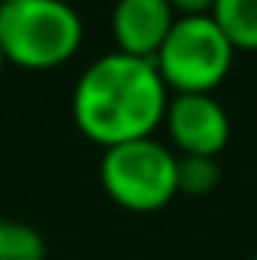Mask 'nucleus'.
Returning <instances> with one entry per match:
<instances>
[{
	"mask_svg": "<svg viewBox=\"0 0 257 260\" xmlns=\"http://www.w3.org/2000/svg\"><path fill=\"white\" fill-rule=\"evenodd\" d=\"M170 88L151 58L109 52L82 70L73 88V118L103 148L151 136L164 121Z\"/></svg>",
	"mask_w": 257,
	"mask_h": 260,
	"instance_id": "nucleus-1",
	"label": "nucleus"
},
{
	"mask_svg": "<svg viewBox=\"0 0 257 260\" xmlns=\"http://www.w3.org/2000/svg\"><path fill=\"white\" fill-rule=\"evenodd\" d=\"M82 18L67 0H15L0 6V49L9 64L49 70L82 46Z\"/></svg>",
	"mask_w": 257,
	"mask_h": 260,
	"instance_id": "nucleus-2",
	"label": "nucleus"
},
{
	"mask_svg": "<svg viewBox=\"0 0 257 260\" xmlns=\"http://www.w3.org/2000/svg\"><path fill=\"white\" fill-rule=\"evenodd\" d=\"M236 46L209 12L176 15L167 40L151 58L176 94H212L233 67Z\"/></svg>",
	"mask_w": 257,
	"mask_h": 260,
	"instance_id": "nucleus-3",
	"label": "nucleus"
},
{
	"mask_svg": "<svg viewBox=\"0 0 257 260\" xmlns=\"http://www.w3.org/2000/svg\"><path fill=\"white\" fill-rule=\"evenodd\" d=\"M100 179L106 194L133 212H157L179 194L176 154L154 136H139L103 148Z\"/></svg>",
	"mask_w": 257,
	"mask_h": 260,
	"instance_id": "nucleus-4",
	"label": "nucleus"
},
{
	"mask_svg": "<svg viewBox=\"0 0 257 260\" xmlns=\"http://www.w3.org/2000/svg\"><path fill=\"white\" fill-rule=\"evenodd\" d=\"M164 121L182 154L215 157L230 139V115L212 94H176L167 103Z\"/></svg>",
	"mask_w": 257,
	"mask_h": 260,
	"instance_id": "nucleus-5",
	"label": "nucleus"
},
{
	"mask_svg": "<svg viewBox=\"0 0 257 260\" xmlns=\"http://www.w3.org/2000/svg\"><path fill=\"white\" fill-rule=\"evenodd\" d=\"M176 21V6L170 0H115L112 6V37L118 52L136 58H154Z\"/></svg>",
	"mask_w": 257,
	"mask_h": 260,
	"instance_id": "nucleus-6",
	"label": "nucleus"
},
{
	"mask_svg": "<svg viewBox=\"0 0 257 260\" xmlns=\"http://www.w3.org/2000/svg\"><path fill=\"white\" fill-rule=\"evenodd\" d=\"M209 15L236 49H257V0H212Z\"/></svg>",
	"mask_w": 257,
	"mask_h": 260,
	"instance_id": "nucleus-7",
	"label": "nucleus"
},
{
	"mask_svg": "<svg viewBox=\"0 0 257 260\" xmlns=\"http://www.w3.org/2000/svg\"><path fill=\"white\" fill-rule=\"evenodd\" d=\"M221 182V164L218 157L206 154H182L176 157V185L185 194H209Z\"/></svg>",
	"mask_w": 257,
	"mask_h": 260,
	"instance_id": "nucleus-8",
	"label": "nucleus"
},
{
	"mask_svg": "<svg viewBox=\"0 0 257 260\" xmlns=\"http://www.w3.org/2000/svg\"><path fill=\"white\" fill-rule=\"evenodd\" d=\"M176 6L179 15H188V12H209L212 9V0H170Z\"/></svg>",
	"mask_w": 257,
	"mask_h": 260,
	"instance_id": "nucleus-9",
	"label": "nucleus"
},
{
	"mask_svg": "<svg viewBox=\"0 0 257 260\" xmlns=\"http://www.w3.org/2000/svg\"><path fill=\"white\" fill-rule=\"evenodd\" d=\"M3 224L6 221H0V260H3Z\"/></svg>",
	"mask_w": 257,
	"mask_h": 260,
	"instance_id": "nucleus-10",
	"label": "nucleus"
},
{
	"mask_svg": "<svg viewBox=\"0 0 257 260\" xmlns=\"http://www.w3.org/2000/svg\"><path fill=\"white\" fill-rule=\"evenodd\" d=\"M3 64H6V58H3V49H0V73H3Z\"/></svg>",
	"mask_w": 257,
	"mask_h": 260,
	"instance_id": "nucleus-11",
	"label": "nucleus"
},
{
	"mask_svg": "<svg viewBox=\"0 0 257 260\" xmlns=\"http://www.w3.org/2000/svg\"><path fill=\"white\" fill-rule=\"evenodd\" d=\"M3 3H15V0H0V6H3Z\"/></svg>",
	"mask_w": 257,
	"mask_h": 260,
	"instance_id": "nucleus-12",
	"label": "nucleus"
},
{
	"mask_svg": "<svg viewBox=\"0 0 257 260\" xmlns=\"http://www.w3.org/2000/svg\"><path fill=\"white\" fill-rule=\"evenodd\" d=\"M251 260H257V251H254V257H251Z\"/></svg>",
	"mask_w": 257,
	"mask_h": 260,
	"instance_id": "nucleus-13",
	"label": "nucleus"
}]
</instances>
